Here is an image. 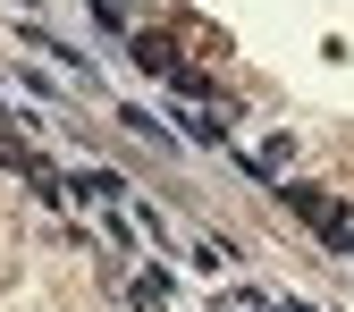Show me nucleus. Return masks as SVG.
<instances>
[{"label": "nucleus", "instance_id": "obj_1", "mask_svg": "<svg viewBox=\"0 0 354 312\" xmlns=\"http://www.w3.org/2000/svg\"><path fill=\"white\" fill-rule=\"evenodd\" d=\"M287 211H295V219H304L313 237H329V245H346V237H354L346 203H337V194H321V186H287Z\"/></svg>", "mask_w": 354, "mask_h": 312}, {"label": "nucleus", "instance_id": "obj_2", "mask_svg": "<svg viewBox=\"0 0 354 312\" xmlns=\"http://www.w3.org/2000/svg\"><path fill=\"white\" fill-rule=\"evenodd\" d=\"M68 194H84V203H118L127 186H118L110 169H76V177H68Z\"/></svg>", "mask_w": 354, "mask_h": 312}, {"label": "nucleus", "instance_id": "obj_3", "mask_svg": "<svg viewBox=\"0 0 354 312\" xmlns=\"http://www.w3.org/2000/svg\"><path fill=\"white\" fill-rule=\"evenodd\" d=\"M127 304L136 312H169V270H144L136 287H127Z\"/></svg>", "mask_w": 354, "mask_h": 312}, {"label": "nucleus", "instance_id": "obj_4", "mask_svg": "<svg viewBox=\"0 0 354 312\" xmlns=\"http://www.w3.org/2000/svg\"><path fill=\"white\" fill-rule=\"evenodd\" d=\"M136 59H144L152 76H177V51H169V42H160V34H136Z\"/></svg>", "mask_w": 354, "mask_h": 312}, {"label": "nucleus", "instance_id": "obj_5", "mask_svg": "<svg viewBox=\"0 0 354 312\" xmlns=\"http://www.w3.org/2000/svg\"><path fill=\"white\" fill-rule=\"evenodd\" d=\"M346 253H354V237H346Z\"/></svg>", "mask_w": 354, "mask_h": 312}]
</instances>
